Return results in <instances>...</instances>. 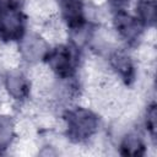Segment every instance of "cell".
<instances>
[{
	"label": "cell",
	"instance_id": "obj_1",
	"mask_svg": "<svg viewBox=\"0 0 157 157\" xmlns=\"http://www.w3.org/2000/svg\"><path fill=\"white\" fill-rule=\"evenodd\" d=\"M67 130L70 137L76 141L90 137L98 126L97 117L88 109L77 108L67 114Z\"/></svg>",
	"mask_w": 157,
	"mask_h": 157
},
{
	"label": "cell",
	"instance_id": "obj_7",
	"mask_svg": "<svg viewBox=\"0 0 157 157\" xmlns=\"http://www.w3.org/2000/svg\"><path fill=\"white\" fill-rule=\"evenodd\" d=\"M60 7L66 22L75 29L83 23V9L80 0H60Z\"/></svg>",
	"mask_w": 157,
	"mask_h": 157
},
{
	"label": "cell",
	"instance_id": "obj_8",
	"mask_svg": "<svg viewBox=\"0 0 157 157\" xmlns=\"http://www.w3.org/2000/svg\"><path fill=\"white\" fill-rule=\"evenodd\" d=\"M110 64L121 78H124L126 81H130L132 78L134 66H132L130 58L128 56V54L125 52L119 50V49L114 50L110 54Z\"/></svg>",
	"mask_w": 157,
	"mask_h": 157
},
{
	"label": "cell",
	"instance_id": "obj_6",
	"mask_svg": "<svg viewBox=\"0 0 157 157\" xmlns=\"http://www.w3.org/2000/svg\"><path fill=\"white\" fill-rule=\"evenodd\" d=\"M5 86L11 97L15 99H23L28 94V82L22 72L12 70L6 75Z\"/></svg>",
	"mask_w": 157,
	"mask_h": 157
},
{
	"label": "cell",
	"instance_id": "obj_2",
	"mask_svg": "<svg viewBox=\"0 0 157 157\" xmlns=\"http://www.w3.org/2000/svg\"><path fill=\"white\" fill-rule=\"evenodd\" d=\"M23 29V17L21 12L6 5L0 7V34L5 39H13L22 34Z\"/></svg>",
	"mask_w": 157,
	"mask_h": 157
},
{
	"label": "cell",
	"instance_id": "obj_10",
	"mask_svg": "<svg viewBox=\"0 0 157 157\" xmlns=\"http://www.w3.org/2000/svg\"><path fill=\"white\" fill-rule=\"evenodd\" d=\"M121 153L126 156H141L144 153L145 146L141 140V137L136 134H130L128 135L123 142H121Z\"/></svg>",
	"mask_w": 157,
	"mask_h": 157
},
{
	"label": "cell",
	"instance_id": "obj_13",
	"mask_svg": "<svg viewBox=\"0 0 157 157\" xmlns=\"http://www.w3.org/2000/svg\"><path fill=\"white\" fill-rule=\"evenodd\" d=\"M108 1L112 6H114L117 9H123L129 2V0H108Z\"/></svg>",
	"mask_w": 157,
	"mask_h": 157
},
{
	"label": "cell",
	"instance_id": "obj_4",
	"mask_svg": "<svg viewBox=\"0 0 157 157\" xmlns=\"http://www.w3.org/2000/svg\"><path fill=\"white\" fill-rule=\"evenodd\" d=\"M20 52L26 60L34 63L47 56L49 49H48L47 42L39 34L31 32V33L25 34L21 38Z\"/></svg>",
	"mask_w": 157,
	"mask_h": 157
},
{
	"label": "cell",
	"instance_id": "obj_12",
	"mask_svg": "<svg viewBox=\"0 0 157 157\" xmlns=\"http://www.w3.org/2000/svg\"><path fill=\"white\" fill-rule=\"evenodd\" d=\"M146 126L152 136V139H156V107L151 105L147 110V118H146Z\"/></svg>",
	"mask_w": 157,
	"mask_h": 157
},
{
	"label": "cell",
	"instance_id": "obj_5",
	"mask_svg": "<svg viewBox=\"0 0 157 157\" xmlns=\"http://www.w3.org/2000/svg\"><path fill=\"white\" fill-rule=\"evenodd\" d=\"M114 25L119 34L130 43L139 39L142 32V23L137 18L125 13L124 11H119L117 13L114 18Z\"/></svg>",
	"mask_w": 157,
	"mask_h": 157
},
{
	"label": "cell",
	"instance_id": "obj_3",
	"mask_svg": "<svg viewBox=\"0 0 157 157\" xmlns=\"http://www.w3.org/2000/svg\"><path fill=\"white\" fill-rule=\"evenodd\" d=\"M45 58L48 59V65L50 66V69L59 76L66 78L71 75L75 65V59L70 48L59 45L55 49L49 50Z\"/></svg>",
	"mask_w": 157,
	"mask_h": 157
},
{
	"label": "cell",
	"instance_id": "obj_11",
	"mask_svg": "<svg viewBox=\"0 0 157 157\" xmlns=\"http://www.w3.org/2000/svg\"><path fill=\"white\" fill-rule=\"evenodd\" d=\"M13 136V124L9 117H0V147L10 144Z\"/></svg>",
	"mask_w": 157,
	"mask_h": 157
},
{
	"label": "cell",
	"instance_id": "obj_9",
	"mask_svg": "<svg viewBox=\"0 0 157 157\" xmlns=\"http://www.w3.org/2000/svg\"><path fill=\"white\" fill-rule=\"evenodd\" d=\"M137 16L139 21L145 26H153L156 22V1L155 0H139L137 2Z\"/></svg>",
	"mask_w": 157,
	"mask_h": 157
}]
</instances>
